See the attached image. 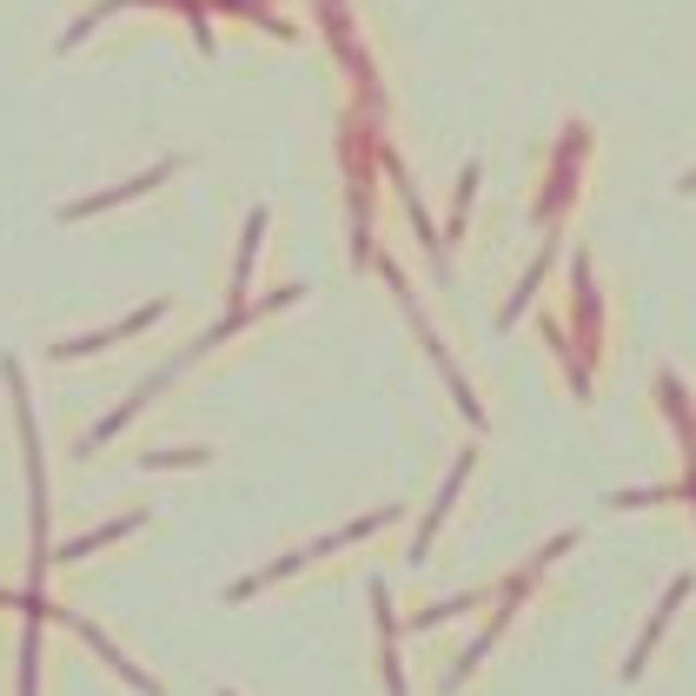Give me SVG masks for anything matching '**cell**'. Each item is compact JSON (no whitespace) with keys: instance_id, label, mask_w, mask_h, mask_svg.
Segmentation results:
<instances>
[{"instance_id":"cell-2","label":"cell","mask_w":696,"mask_h":696,"mask_svg":"<svg viewBox=\"0 0 696 696\" xmlns=\"http://www.w3.org/2000/svg\"><path fill=\"white\" fill-rule=\"evenodd\" d=\"M180 166V159H166V166H153V172H140V180H127V187H113V193H94V200H73L67 206V219H86V213H100V206H120V200H133V193H146L153 180H166V172Z\"/></svg>"},{"instance_id":"cell-1","label":"cell","mask_w":696,"mask_h":696,"mask_svg":"<svg viewBox=\"0 0 696 696\" xmlns=\"http://www.w3.org/2000/svg\"><path fill=\"white\" fill-rule=\"evenodd\" d=\"M53 617H60V611H53ZM67 624H73V631H80L86 644H94V650H100V657H107V663H113V670H120V676H127L133 689H146V696H159V683H153V676H146L140 663H127V657H120V650L107 644V631H94V624H86V617H67Z\"/></svg>"},{"instance_id":"cell-3","label":"cell","mask_w":696,"mask_h":696,"mask_svg":"<svg viewBox=\"0 0 696 696\" xmlns=\"http://www.w3.org/2000/svg\"><path fill=\"white\" fill-rule=\"evenodd\" d=\"M133 525H146V517H120V525H100L94 538H73V544H60V557H86V551H94V544H113V538H127Z\"/></svg>"}]
</instances>
